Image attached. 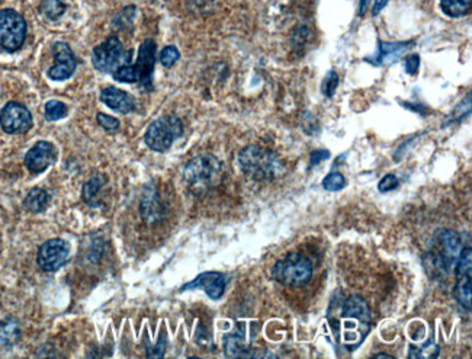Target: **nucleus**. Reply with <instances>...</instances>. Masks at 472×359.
Segmentation results:
<instances>
[{
	"label": "nucleus",
	"instance_id": "obj_1",
	"mask_svg": "<svg viewBox=\"0 0 472 359\" xmlns=\"http://www.w3.org/2000/svg\"><path fill=\"white\" fill-rule=\"evenodd\" d=\"M241 170L254 181H272L282 172L279 157L259 146H247L238 155Z\"/></svg>",
	"mask_w": 472,
	"mask_h": 359
},
{
	"label": "nucleus",
	"instance_id": "obj_2",
	"mask_svg": "<svg viewBox=\"0 0 472 359\" xmlns=\"http://www.w3.org/2000/svg\"><path fill=\"white\" fill-rule=\"evenodd\" d=\"M185 181L195 194H204L221 181L223 166L215 156L201 155L194 157L185 167Z\"/></svg>",
	"mask_w": 472,
	"mask_h": 359
},
{
	"label": "nucleus",
	"instance_id": "obj_3",
	"mask_svg": "<svg viewBox=\"0 0 472 359\" xmlns=\"http://www.w3.org/2000/svg\"><path fill=\"white\" fill-rule=\"evenodd\" d=\"M154 61L156 43L153 40H147L141 44L137 61L120 67L114 71L112 76L115 80L122 83H147L153 75Z\"/></svg>",
	"mask_w": 472,
	"mask_h": 359
},
{
	"label": "nucleus",
	"instance_id": "obj_4",
	"mask_svg": "<svg viewBox=\"0 0 472 359\" xmlns=\"http://www.w3.org/2000/svg\"><path fill=\"white\" fill-rule=\"evenodd\" d=\"M272 275L282 285L304 286L313 279V264L304 255L290 254L276 262Z\"/></svg>",
	"mask_w": 472,
	"mask_h": 359
},
{
	"label": "nucleus",
	"instance_id": "obj_5",
	"mask_svg": "<svg viewBox=\"0 0 472 359\" xmlns=\"http://www.w3.org/2000/svg\"><path fill=\"white\" fill-rule=\"evenodd\" d=\"M184 134V124L173 115L162 117L156 121H153L147 131H145L144 140L152 150L163 153L167 152L176 138H179Z\"/></svg>",
	"mask_w": 472,
	"mask_h": 359
},
{
	"label": "nucleus",
	"instance_id": "obj_6",
	"mask_svg": "<svg viewBox=\"0 0 472 359\" xmlns=\"http://www.w3.org/2000/svg\"><path fill=\"white\" fill-rule=\"evenodd\" d=\"M132 51L125 50L117 37H109L105 43L95 47L92 61L93 66L103 73H114L122 66L131 64Z\"/></svg>",
	"mask_w": 472,
	"mask_h": 359
},
{
	"label": "nucleus",
	"instance_id": "obj_7",
	"mask_svg": "<svg viewBox=\"0 0 472 359\" xmlns=\"http://www.w3.org/2000/svg\"><path fill=\"white\" fill-rule=\"evenodd\" d=\"M26 22L14 9L0 11V48L14 53L19 50L26 38Z\"/></svg>",
	"mask_w": 472,
	"mask_h": 359
},
{
	"label": "nucleus",
	"instance_id": "obj_8",
	"mask_svg": "<svg viewBox=\"0 0 472 359\" xmlns=\"http://www.w3.org/2000/svg\"><path fill=\"white\" fill-rule=\"evenodd\" d=\"M0 127L8 134H23L32 127V115L25 105L9 102L0 113Z\"/></svg>",
	"mask_w": 472,
	"mask_h": 359
},
{
	"label": "nucleus",
	"instance_id": "obj_9",
	"mask_svg": "<svg viewBox=\"0 0 472 359\" xmlns=\"http://www.w3.org/2000/svg\"><path fill=\"white\" fill-rule=\"evenodd\" d=\"M68 255H70V246L67 241L61 239H51L40 247L36 262H38L43 271L54 272L67 262Z\"/></svg>",
	"mask_w": 472,
	"mask_h": 359
},
{
	"label": "nucleus",
	"instance_id": "obj_10",
	"mask_svg": "<svg viewBox=\"0 0 472 359\" xmlns=\"http://www.w3.org/2000/svg\"><path fill=\"white\" fill-rule=\"evenodd\" d=\"M57 160V150L48 141H38L25 156V166L31 173H43Z\"/></svg>",
	"mask_w": 472,
	"mask_h": 359
},
{
	"label": "nucleus",
	"instance_id": "obj_11",
	"mask_svg": "<svg viewBox=\"0 0 472 359\" xmlns=\"http://www.w3.org/2000/svg\"><path fill=\"white\" fill-rule=\"evenodd\" d=\"M56 64L48 70V78L51 80H65L73 76L78 66L76 57L65 43L54 44Z\"/></svg>",
	"mask_w": 472,
	"mask_h": 359
},
{
	"label": "nucleus",
	"instance_id": "obj_12",
	"mask_svg": "<svg viewBox=\"0 0 472 359\" xmlns=\"http://www.w3.org/2000/svg\"><path fill=\"white\" fill-rule=\"evenodd\" d=\"M226 285H227V279L223 274L205 272V274H201L192 282L182 286L180 291H187V290H192V288H202V290H205V293L209 298L218 300L223 297V294L226 291Z\"/></svg>",
	"mask_w": 472,
	"mask_h": 359
},
{
	"label": "nucleus",
	"instance_id": "obj_13",
	"mask_svg": "<svg viewBox=\"0 0 472 359\" xmlns=\"http://www.w3.org/2000/svg\"><path fill=\"white\" fill-rule=\"evenodd\" d=\"M99 98L106 106H109L111 110L121 113V114H128V113L134 111V108H135V99L128 92L121 90L114 86L105 88L100 92Z\"/></svg>",
	"mask_w": 472,
	"mask_h": 359
},
{
	"label": "nucleus",
	"instance_id": "obj_14",
	"mask_svg": "<svg viewBox=\"0 0 472 359\" xmlns=\"http://www.w3.org/2000/svg\"><path fill=\"white\" fill-rule=\"evenodd\" d=\"M411 43H379L378 54L375 56L374 64L387 66L402 57Z\"/></svg>",
	"mask_w": 472,
	"mask_h": 359
},
{
	"label": "nucleus",
	"instance_id": "obj_15",
	"mask_svg": "<svg viewBox=\"0 0 472 359\" xmlns=\"http://www.w3.org/2000/svg\"><path fill=\"white\" fill-rule=\"evenodd\" d=\"M343 316L349 318H356L359 321H369L371 311L367 301L359 296H352L343 304Z\"/></svg>",
	"mask_w": 472,
	"mask_h": 359
},
{
	"label": "nucleus",
	"instance_id": "obj_16",
	"mask_svg": "<svg viewBox=\"0 0 472 359\" xmlns=\"http://www.w3.org/2000/svg\"><path fill=\"white\" fill-rule=\"evenodd\" d=\"M141 214L145 222L157 223L163 217V205L156 194H150L142 198Z\"/></svg>",
	"mask_w": 472,
	"mask_h": 359
},
{
	"label": "nucleus",
	"instance_id": "obj_17",
	"mask_svg": "<svg viewBox=\"0 0 472 359\" xmlns=\"http://www.w3.org/2000/svg\"><path fill=\"white\" fill-rule=\"evenodd\" d=\"M50 194L43 188H33L25 198V207L31 212H43L50 205Z\"/></svg>",
	"mask_w": 472,
	"mask_h": 359
},
{
	"label": "nucleus",
	"instance_id": "obj_18",
	"mask_svg": "<svg viewBox=\"0 0 472 359\" xmlns=\"http://www.w3.org/2000/svg\"><path fill=\"white\" fill-rule=\"evenodd\" d=\"M455 297L463 308L471 310V275H456Z\"/></svg>",
	"mask_w": 472,
	"mask_h": 359
},
{
	"label": "nucleus",
	"instance_id": "obj_19",
	"mask_svg": "<svg viewBox=\"0 0 472 359\" xmlns=\"http://www.w3.org/2000/svg\"><path fill=\"white\" fill-rule=\"evenodd\" d=\"M441 8L451 18H461L471 9V0H441Z\"/></svg>",
	"mask_w": 472,
	"mask_h": 359
},
{
	"label": "nucleus",
	"instance_id": "obj_20",
	"mask_svg": "<svg viewBox=\"0 0 472 359\" xmlns=\"http://www.w3.org/2000/svg\"><path fill=\"white\" fill-rule=\"evenodd\" d=\"M19 339V326L14 320H9L0 326V342L12 345Z\"/></svg>",
	"mask_w": 472,
	"mask_h": 359
},
{
	"label": "nucleus",
	"instance_id": "obj_21",
	"mask_svg": "<svg viewBox=\"0 0 472 359\" xmlns=\"http://www.w3.org/2000/svg\"><path fill=\"white\" fill-rule=\"evenodd\" d=\"M41 11L47 18L56 21L64 15L65 5L61 2V0H44L41 5Z\"/></svg>",
	"mask_w": 472,
	"mask_h": 359
},
{
	"label": "nucleus",
	"instance_id": "obj_22",
	"mask_svg": "<svg viewBox=\"0 0 472 359\" xmlns=\"http://www.w3.org/2000/svg\"><path fill=\"white\" fill-rule=\"evenodd\" d=\"M67 115V106L60 100H48L46 103V118L48 121H58Z\"/></svg>",
	"mask_w": 472,
	"mask_h": 359
},
{
	"label": "nucleus",
	"instance_id": "obj_23",
	"mask_svg": "<svg viewBox=\"0 0 472 359\" xmlns=\"http://www.w3.org/2000/svg\"><path fill=\"white\" fill-rule=\"evenodd\" d=\"M226 353L227 356H243L244 349V338L240 333H234L227 336L226 339Z\"/></svg>",
	"mask_w": 472,
	"mask_h": 359
},
{
	"label": "nucleus",
	"instance_id": "obj_24",
	"mask_svg": "<svg viewBox=\"0 0 472 359\" xmlns=\"http://www.w3.org/2000/svg\"><path fill=\"white\" fill-rule=\"evenodd\" d=\"M346 187V179L342 173L339 172H332L330 175H327L322 181V188L329 192H336L340 191Z\"/></svg>",
	"mask_w": 472,
	"mask_h": 359
},
{
	"label": "nucleus",
	"instance_id": "obj_25",
	"mask_svg": "<svg viewBox=\"0 0 472 359\" xmlns=\"http://www.w3.org/2000/svg\"><path fill=\"white\" fill-rule=\"evenodd\" d=\"M339 86V76L335 70H330L329 73H327V76L324 78L322 80V86H321V92L324 96L327 98H332L336 92Z\"/></svg>",
	"mask_w": 472,
	"mask_h": 359
},
{
	"label": "nucleus",
	"instance_id": "obj_26",
	"mask_svg": "<svg viewBox=\"0 0 472 359\" xmlns=\"http://www.w3.org/2000/svg\"><path fill=\"white\" fill-rule=\"evenodd\" d=\"M180 58V53L174 46H167L160 53V63L164 67H172Z\"/></svg>",
	"mask_w": 472,
	"mask_h": 359
},
{
	"label": "nucleus",
	"instance_id": "obj_27",
	"mask_svg": "<svg viewBox=\"0 0 472 359\" xmlns=\"http://www.w3.org/2000/svg\"><path fill=\"white\" fill-rule=\"evenodd\" d=\"M102 188V179L100 177H92L90 181L83 188V198L89 202Z\"/></svg>",
	"mask_w": 472,
	"mask_h": 359
},
{
	"label": "nucleus",
	"instance_id": "obj_28",
	"mask_svg": "<svg viewBox=\"0 0 472 359\" xmlns=\"http://www.w3.org/2000/svg\"><path fill=\"white\" fill-rule=\"evenodd\" d=\"M397 187H398V179H397L395 175H392V173L384 176V179H381V182L378 184V189H379V192H382V194L391 192V191L397 189Z\"/></svg>",
	"mask_w": 472,
	"mask_h": 359
},
{
	"label": "nucleus",
	"instance_id": "obj_29",
	"mask_svg": "<svg viewBox=\"0 0 472 359\" xmlns=\"http://www.w3.org/2000/svg\"><path fill=\"white\" fill-rule=\"evenodd\" d=\"M98 123L106 131H118V128H120V121L106 114H98Z\"/></svg>",
	"mask_w": 472,
	"mask_h": 359
},
{
	"label": "nucleus",
	"instance_id": "obj_30",
	"mask_svg": "<svg viewBox=\"0 0 472 359\" xmlns=\"http://www.w3.org/2000/svg\"><path fill=\"white\" fill-rule=\"evenodd\" d=\"M419 67H420V56L419 54H411V56L406 57V71L409 75H411V76L417 75Z\"/></svg>",
	"mask_w": 472,
	"mask_h": 359
},
{
	"label": "nucleus",
	"instance_id": "obj_31",
	"mask_svg": "<svg viewBox=\"0 0 472 359\" xmlns=\"http://www.w3.org/2000/svg\"><path fill=\"white\" fill-rule=\"evenodd\" d=\"M329 157H330V153L327 152V150H315L311 155V166H317L321 160H325V159H329Z\"/></svg>",
	"mask_w": 472,
	"mask_h": 359
},
{
	"label": "nucleus",
	"instance_id": "obj_32",
	"mask_svg": "<svg viewBox=\"0 0 472 359\" xmlns=\"http://www.w3.org/2000/svg\"><path fill=\"white\" fill-rule=\"evenodd\" d=\"M388 4V0H375V4H374V8H372V15H378Z\"/></svg>",
	"mask_w": 472,
	"mask_h": 359
},
{
	"label": "nucleus",
	"instance_id": "obj_33",
	"mask_svg": "<svg viewBox=\"0 0 472 359\" xmlns=\"http://www.w3.org/2000/svg\"><path fill=\"white\" fill-rule=\"evenodd\" d=\"M368 4H369V0H360V6H359V15L360 16L367 12Z\"/></svg>",
	"mask_w": 472,
	"mask_h": 359
},
{
	"label": "nucleus",
	"instance_id": "obj_34",
	"mask_svg": "<svg viewBox=\"0 0 472 359\" xmlns=\"http://www.w3.org/2000/svg\"><path fill=\"white\" fill-rule=\"evenodd\" d=\"M375 358H389V359H392V356H391V355H387V353H379V355H375Z\"/></svg>",
	"mask_w": 472,
	"mask_h": 359
}]
</instances>
